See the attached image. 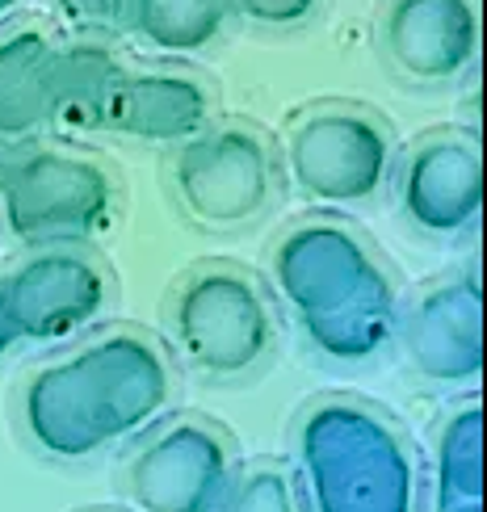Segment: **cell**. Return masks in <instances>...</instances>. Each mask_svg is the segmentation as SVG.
<instances>
[{"mask_svg": "<svg viewBox=\"0 0 487 512\" xmlns=\"http://www.w3.org/2000/svg\"><path fill=\"white\" fill-rule=\"evenodd\" d=\"M282 160L299 198L320 206H362L387 185L395 139L370 105L320 101L290 118Z\"/></svg>", "mask_w": 487, "mask_h": 512, "instance_id": "6", "label": "cell"}, {"mask_svg": "<svg viewBox=\"0 0 487 512\" xmlns=\"http://www.w3.org/2000/svg\"><path fill=\"white\" fill-rule=\"evenodd\" d=\"M219 512H299L294 479L282 466H252L244 479L231 483Z\"/></svg>", "mask_w": 487, "mask_h": 512, "instance_id": "18", "label": "cell"}, {"mask_svg": "<svg viewBox=\"0 0 487 512\" xmlns=\"http://www.w3.org/2000/svg\"><path fill=\"white\" fill-rule=\"evenodd\" d=\"M273 290L332 361H366L395 336L399 290L378 248L353 223L311 215L286 227L269 252Z\"/></svg>", "mask_w": 487, "mask_h": 512, "instance_id": "2", "label": "cell"}, {"mask_svg": "<svg viewBox=\"0 0 487 512\" xmlns=\"http://www.w3.org/2000/svg\"><path fill=\"white\" fill-rule=\"evenodd\" d=\"M294 454L311 512H416L408 441L362 399H315L294 429Z\"/></svg>", "mask_w": 487, "mask_h": 512, "instance_id": "3", "label": "cell"}, {"mask_svg": "<svg viewBox=\"0 0 487 512\" xmlns=\"http://www.w3.org/2000/svg\"><path fill=\"white\" fill-rule=\"evenodd\" d=\"M177 399V366L160 336L105 328L89 345L38 366L17 395L30 445L51 462H84L135 441Z\"/></svg>", "mask_w": 487, "mask_h": 512, "instance_id": "1", "label": "cell"}, {"mask_svg": "<svg viewBox=\"0 0 487 512\" xmlns=\"http://www.w3.org/2000/svg\"><path fill=\"white\" fill-rule=\"evenodd\" d=\"M278 177L269 139L248 122H210L173 156V194L210 231L261 219L278 198Z\"/></svg>", "mask_w": 487, "mask_h": 512, "instance_id": "8", "label": "cell"}, {"mask_svg": "<svg viewBox=\"0 0 487 512\" xmlns=\"http://www.w3.org/2000/svg\"><path fill=\"white\" fill-rule=\"evenodd\" d=\"M395 332L420 378L446 382V387L475 382L483 366L475 277H450V282L425 286L399 311Z\"/></svg>", "mask_w": 487, "mask_h": 512, "instance_id": "11", "label": "cell"}, {"mask_svg": "<svg viewBox=\"0 0 487 512\" xmlns=\"http://www.w3.org/2000/svg\"><path fill=\"white\" fill-rule=\"evenodd\" d=\"M55 47L42 30L0 38V143H30L47 126Z\"/></svg>", "mask_w": 487, "mask_h": 512, "instance_id": "14", "label": "cell"}, {"mask_svg": "<svg viewBox=\"0 0 487 512\" xmlns=\"http://www.w3.org/2000/svg\"><path fill=\"white\" fill-rule=\"evenodd\" d=\"M0 206L5 227L21 244H80L110 227L118 181L93 156L0 143Z\"/></svg>", "mask_w": 487, "mask_h": 512, "instance_id": "5", "label": "cell"}, {"mask_svg": "<svg viewBox=\"0 0 487 512\" xmlns=\"http://www.w3.org/2000/svg\"><path fill=\"white\" fill-rule=\"evenodd\" d=\"M215 114L206 80L189 72H118L105 89L97 131L143 143H185L206 131Z\"/></svg>", "mask_w": 487, "mask_h": 512, "instance_id": "13", "label": "cell"}, {"mask_svg": "<svg viewBox=\"0 0 487 512\" xmlns=\"http://www.w3.org/2000/svg\"><path fill=\"white\" fill-rule=\"evenodd\" d=\"M0 298L21 345H63L110 311L114 273L76 244H51L0 273Z\"/></svg>", "mask_w": 487, "mask_h": 512, "instance_id": "9", "label": "cell"}, {"mask_svg": "<svg viewBox=\"0 0 487 512\" xmlns=\"http://www.w3.org/2000/svg\"><path fill=\"white\" fill-rule=\"evenodd\" d=\"M231 5L227 0H126V30L143 47L164 55H189L215 42Z\"/></svg>", "mask_w": 487, "mask_h": 512, "instance_id": "16", "label": "cell"}, {"mask_svg": "<svg viewBox=\"0 0 487 512\" xmlns=\"http://www.w3.org/2000/svg\"><path fill=\"white\" fill-rule=\"evenodd\" d=\"M21 349V340H17V332L9 328V315H5V298H0V357H9V353H17Z\"/></svg>", "mask_w": 487, "mask_h": 512, "instance_id": "21", "label": "cell"}, {"mask_svg": "<svg viewBox=\"0 0 487 512\" xmlns=\"http://www.w3.org/2000/svg\"><path fill=\"white\" fill-rule=\"evenodd\" d=\"M84 512H118V508H84Z\"/></svg>", "mask_w": 487, "mask_h": 512, "instance_id": "23", "label": "cell"}, {"mask_svg": "<svg viewBox=\"0 0 487 512\" xmlns=\"http://www.w3.org/2000/svg\"><path fill=\"white\" fill-rule=\"evenodd\" d=\"M118 59L105 47H72L55 51L51 84H47V126L63 135H89L97 131L101 101L110 80L118 76Z\"/></svg>", "mask_w": 487, "mask_h": 512, "instance_id": "15", "label": "cell"}, {"mask_svg": "<svg viewBox=\"0 0 487 512\" xmlns=\"http://www.w3.org/2000/svg\"><path fill=\"white\" fill-rule=\"evenodd\" d=\"M483 416L479 403H467L450 416L437 441V512H479L483 496Z\"/></svg>", "mask_w": 487, "mask_h": 512, "instance_id": "17", "label": "cell"}, {"mask_svg": "<svg viewBox=\"0 0 487 512\" xmlns=\"http://www.w3.org/2000/svg\"><path fill=\"white\" fill-rule=\"evenodd\" d=\"M236 441L210 416H160L122 466L135 512H219L236 483Z\"/></svg>", "mask_w": 487, "mask_h": 512, "instance_id": "7", "label": "cell"}, {"mask_svg": "<svg viewBox=\"0 0 487 512\" xmlns=\"http://www.w3.org/2000/svg\"><path fill=\"white\" fill-rule=\"evenodd\" d=\"M227 5L240 17L257 21V26L282 30V26H299V21H307L320 0H227Z\"/></svg>", "mask_w": 487, "mask_h": 512, "instance_id": "20", "label": "cell"}, {"mask_svg": "<svg viewBox=\"0 0 487 512\" xmlns=\"http://www.w3.org/2000/svg\"><path fill=\"white\" fill-rule=\"evenodd\" d=\"M383 51L391 68L416 84L462 76L479 51L475 0H391L383 13Z\"/></svg>", "mask_w": 487, "mask_h": 512, "instance_id": "12", "label": "cell"}, {"mask_svg": "<svg viewBox=\"0 0 487 512\" xmlns=\"http://www.w3.org/2000/svg\"><path fill=\"white\" fill-rule=\"evenodd\" d=\"M173 353L194 374L236 382L261 370L278 349V311L257 273L206 261L177 277L164 303Z\"/></svg>", "mask_w": 487, "mask_h": 512, "instance_id": "4", "label": "cell"}, {"mask_svg": "<svg viewBox=\"0 0 487 512\" xmlns=\"http://www.w3.org/2000/svg\"><path fill=\"white\" fill-rule=\"evenodd\" d=\"M63 21L84 34H110L126 21V0H55Z\"/></svg>", "mask_w": 487, "mask_h": 512, "instance_id": "19", "label": "cell"}, {"mask_svg": "<svg viewBox=\"0 0 487 512\" xmlns=\"http://www.w3.org/2000/svg\"><path fill=\"white\" fill-rule=\"evenodd\" d=\"M13 5H17V0H0V13H9Z\"/></svg>", "mask_w": 487, "mask_h": 512, "instance_id": "22", "label": "cell"}, {"mask_svg": "<svg viewBox=\"0 0 487 512\" xmlns=\"http://www.w3.org/2000/svg\"><path fill=\"white\" fill-rule=\"evenodd\" d=\"M399 210L425 236H458L475 227L483 206L479 143L458 131L420 135L399 164Z\"/></svg>", "mask_w": 487, "mask_h": 512, "instance_id": "10", "label": "cell"}]
</instances>
